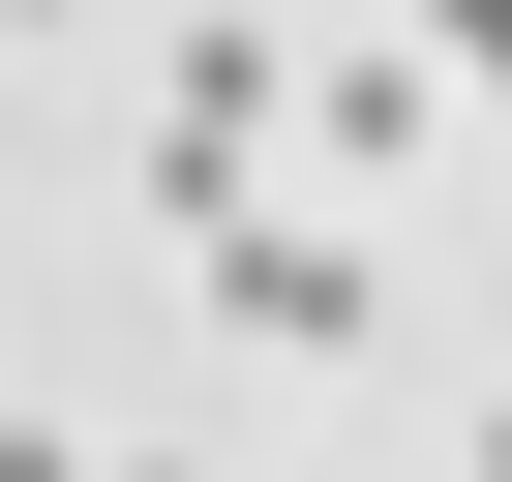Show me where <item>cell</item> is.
I'll return each mask as SVG.
<instances>
[{
  "label": "cell",
  "mask_w": 512,
  "mask_h": 482,
  "mask_svg": "<svg viewBox=\"0 0 512 482\" xmlns=\"http://www.w3.org/2000/svg\"><path fill=\"white\" fill-rule=\"evenodd\" d=\"M181 272H211V332H241V362H362V332H392V272H362L332 211H272V181L181 211Z\"/></svg>",
  "instance_id": "obj_1"
},
{
  "label": "cell",
  "mask_w": 512,
  "mask_h": 482,
  "mask_svg": "<svg viewBox=\"0 0 512 482\" xmlns=\"http://www.w3.org/2000/svg\"><path fill=\"white\" fill-rule=\"evenodd\" d=\"M422 121H452V61H422V31H332V61H302V151H332V181H362V151H422Z\"/></svg>",
  "instance_id": "obj_2"
},
{
  "label": "cell",
  "mask_w": 512,
  "mask_h": 482,
  "mask_svg": "<svg viewBox=\"0 0 512 482\" xmlns=\"http://www.w3.org/2000/svg\"><path fill=\"white\" fill-rule=\"evenodd\" d=\"M452 482H512V392H482V452H452Z\"/></svg>",
  "instance_id": "obj_3"
},
{
  "label": "cell",
  "mask_w": 512,
  "mask_h": 482,
  "mask_svg": "<svg viewBox=\"0 0 512 482\" xmlns=\"http://www.w3.org/2000/svg\"><path fill=\"white\" fill-rule=\"evenodd\" d=\"M121 482H181V452H121Z\"/></svg>",
  "instance_id": "obj_4"
}]
</instances>
